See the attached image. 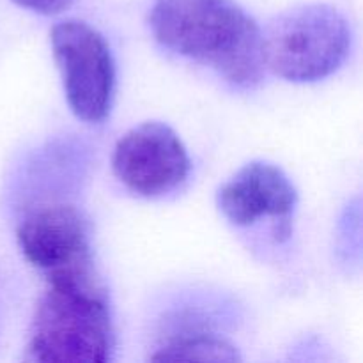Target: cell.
<instances>
[{"label":"cell","instance_id":"1","mask_svg":"<svg viewBox=\"0 0 363 363\" xmlns=\"http://www.w3.org/2000/svg\"><path fill=\"white\" fill-rule=\"evenodd\" d=\"M149 27L163 48L209 66L230 85L261 84L262 30L234 0H155Z\"/></svg>","mask_w":363,"mask_h":363},{"label":"cell","instance_id":"6","mask_svg":"<svg viewBox=\"0 0 363 363\" xmlns=\"http://www.w3.org/2000/svg\"><path fill=\"white\" fill-rule=\"evenodd\" d=\"M117 179L140 197H162L186 181L190 156L179 135L165 123L149 121L119 138L112 155Z\"/></svg>","mask_w":363,"mask_h":363},{"label":"cell","instance_id":"9","mask_svg":"<svg viewBox=\"0 0 363 363\" xmlns=\"http://www.w3.org/2000/svg\"><path fill=\"white\" fill-rule=\"evenodd\" d=\"M23 9L34 11L39 14H59L73 4V0H13Z\"/></svg>","mask_w":363,"mask_h":363},{"label":"cell","instance_id":"2","mask_svg":"<svg viewBox=\"0 0 363 363\" xmlns=\"http://www.w3.org/2000/svg\"><path fill=\"white\" fill-rule=\"evenodd\" d=\"M28 335L27 360L108 362L116 339L105 284H48L38 301Z\"/></svg>","mask_w":363,"mask_h":363},{"label":"cell","instance_id":"5","mask_svg":"<svg viewBox=\"0 0 363 363\" xmlns=\"http://www.w3.org/2000/svg\"><path fill=\"white\" fill-rule=\"evenodd\" d=\"M50 43L71 112L89 124L103 123L112 110L116 91V62L108 43L80 20L57 23Z\"/></svg>","mask_w":363,"mask_h":363},{"label":"cell","instance_id":"3","mask_svg":"<svg viewBox=\"0 0 363 363\" xmlns=\"http://www.w3.org/2000/svg\"><path fill=\"white\" fill-rule=\"evenodd\" d=\"M350 50V23L328 4L286 11L262 32L266 69L294 84H312L333 74Z\"/></svg>","mask_w":363,"mask_h":363},{"label":"cell","instance_id":"8","mask_svg":"<svg viewBox=\"0 0 363 363\" xmlns=\"http://www.w3.org/2000/svg\"><path fill=\"white\" fill-rule=\"evenodd\" d=\"M155 362H240L241 357L229 340L206 332H188L163 344Z\"/></svg>","mask_w":363,"mask_h":363},{"label":"cell","instance_id":"7","mask_svg":"<svg viewBox=\"0 0 363 363\" xmlns=\"http://www.w3.org/2000/svg\"><path fill=\"white\" fill-rule=\"evenodd\" d=\"M296 202V188L287 174L268 162L247 163L216 194L218 209L233 225L250 227L261 218H273L279 243L293 234L291 216Z\"/></svg>","mask_w":363,"mask_h":363},{"label":"cell","instance_id":"4","mask_svg":"<svg viewBox=\"0 0 363 363\" xmlns=\"http://www.w3.org/2000/svg\"><path fill=\"white\" fill-rule=\"evenodd\" d=\"M16 240L23 257L46 284H103L92 254L91 227L74 206H38L20 222Z\"/></svg>","mask_w":363,"mask_h":363}]
</instances>
